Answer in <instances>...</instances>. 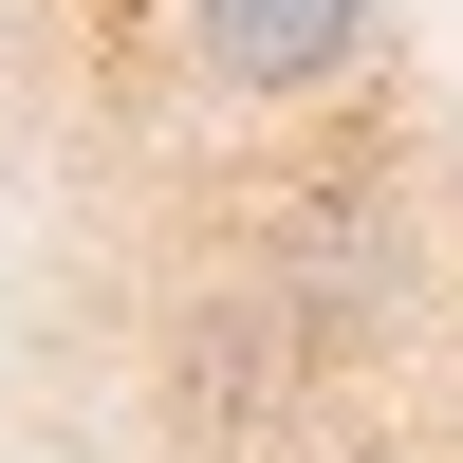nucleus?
Returning <instances> with one entry per match:
<instances>
[{
	"mask_svg": "<svg viewBox=\"0 0 463 463\" xmlns=\"http://www.w3.org/2000/svg\"><path fill=\"white\" fill-rule=\"evenodd\" d=\"M204 93H334L371 74V0H185Z\"/></svg>",
	"mask_w": 463,
	"mask_h": 463,
	"instance_id": "obj_1",
	"label": "nucleus"
}]
</instances>
